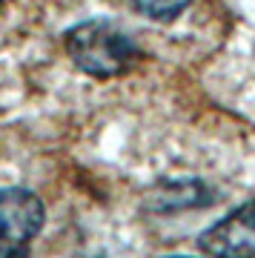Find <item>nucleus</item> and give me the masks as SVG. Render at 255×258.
<instances>
[{
	"mask_svg": "<svg viewBox=\"0 0 255 258\" xmlns=\"http://www.w3.org/2000/svg\"><path fill=\"white\" fill-rule=\"evenodd\" d=\"M66 52L81 72L100 81L123 75L138 55L132 37L109 20H86L69 29Z\"/></svg>",
	"mask_w": 255,
	"mask_h": 258,
	"instance_id": "nucleus-1",
	"label": "nucleus"
},
{
	"mask_svg": "<svg viewBox=\"0 0 255 258\" xmlns=\"http://www.w3.org/2000/svg\"><path fill=\"white\" fill-rule=\"evenodd\" d=\"M43 215V201L32 189H0V258H29Z\"/></svg>",
	"mask_w": 255,
	"mask_h": 258,
	"instance_id": "nucleus-2",
	"label": "nucleus"
},
{
	"mask_svg": "<svg viewBox=\"0 0 255 258\" xmlns=\"http://www.w3.org/2000/svg\"><path fill=\"white\" fill-rule=\"evenodd\" d=\"M198 247L210 258H255V198L201 232Z\"/></svg>",
	"mask_w": 255,
	"mask_h": 258,
	"instance_id": "nucleus-3",
	"label": "nucleus"
},
{
	"mask_svg": "<svg viewBox=\"0 0 255 258\" xmlns=\"http://www.w3.org/2000/svg\"><path fill=\"white\" fill-rule=\"evenodd\" d=\"M132 3L138 12H144L152 20H172L189 6V0H132Z\"/></svg>",
	"mask_w": 255,
	"mask_h": 258,
	"instance_id": "nucleus-4",
	"label": "nucleus"
},
{
	"mask_svg": "<svg viewBox=\"0 0 255 258\" xmlns=\"http://www.w3.org/2000/svg\"><path fill=\"white\" fill-rule=\"evenodd\" d=\"M175 258H181V255H175Z\"/></svg>",
	"mask_w": 255,
	"mask_h": 258,
	"instance_id": "nucleus-5",
	"label": "nucleus"
},
{
	"mask_svg": "<svg viewBox=\"0 0 255 258\" xmlns=\"http://www.w3.org/2000/svg\"><path fill=\"white\" fill-rule=\"evenodd\" d=\"M0 3H3V0H0Z\"/></svg>",
	"mask_w": 255,
	"mask_h": 258,
	"instance_id": "nucleus-6",
	"label": "nucleus"
}]
</instances>
